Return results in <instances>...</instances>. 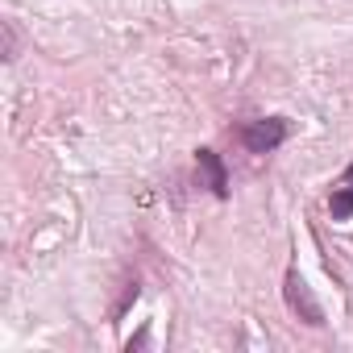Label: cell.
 I'll return each instance as SVG.
<instances>
[{
    "mask_svg": "<svg viewBox=\"0 0 353 353\" xmlns=\"http://www.w3.org/2000/svg\"><path fill=\"white\" fill-rule=\"evenodd\" d=\"M283 299H287V307L307 324V328H320L324 324V307L316 303V295H312V287H307V279L299 274V266H287V279H283Z\"/></svg>",
    "mask_w": 353,
    "mask_h": 353,
    "instance_id": "6da1fadb",
    "label": "cell"
},
{
    "mask_svg": "<svg viewBox=\"0 0 353 353\" xmlns=\"http://www.w3.org/2000/svg\"><path fill=\"white\" fill-rule=\"evenodd\" d=\"M287 137H291V121L287 117H262V121H250L241 129V141H245L250 154H274Z\"/></svg>",
    "mask_w": 353,
    "mask_h": 353,
    "instance_id": "7a4b0ae2",
    "label": "cell"
},
{
    "mask_svg": "<svg viewBox=\"0 0 353 353\" xmlns=\"http://www.w3.org/2000/svg\"><path fill=\"white\" fill-rule=\"evenodd\" d=\"M196 166H200V174H204V188H212L216 200H229V170H225L221 154L208 150V145H200V150H196Z\"/></svg>",
    "mask_w": 353,
    "mask_h": 353,
    "instance_id": "3957f363",
    "label": "cell"
},
{
    "mask_svg": "<svg viewBox=\"0 0 353 353\" xmlns=\"http://www.w3.org/2000/svg\"><path fill=\"white\" fill-rule=\"evenodd\" d=\"M328 212H332V221H349V216H353V188H349V183H341V188L328 196Z\"/></svg>",
    "mask_w": 353,
    "mask_h": 353,
    "instance_id": "277c9868",
    "label": "cell"
},
{
    "mask_svg": "<svg viewBox=\"0 0 353 353\" xmlns=\"http://www.w3.org/2000/svg\"><path fill=\"white\" fill-rule=\"evenodd\" d=\"M137 291H141V287H137V279H133V283H125V291H121V303L112 307V320H121V316H125V312L137 303Z\"/></svg>",
    "mask_w": 353,
    "mask_h": 353,
    "instance_id": "5b68a950",
    "label": "cell"
},
{
    "mask_svg": "<svg viewBox=\"0 0 353 353\" xmlns=\"http://www.w3.org/2000/svg\"><path fill=\"white\" fill-rule=\"evenodd\" d=\"M17 59V30H13V21H5V63H13Z\"/></svg>",
    "mask_w": 353,
    "mask_h": 353,
    "instance_id": "8992f818",
    "label": "cell"
},
{
    "mask_svg": "<svg viewBox=\"0 0 353 353\" xmlns=\"http://www.w3.org/2000/svg\"><path fill=\"white\" fill-rule=\"evenodd\" d=\"M145 341H150V328H141V332H137V336H129V341H125V349H129V353H133V349H141V345H145Z\"/></svg>",
    "mask_w": 353,
    "mask_h": 353,
    "instance_id": "52a82bcc",
    "label": "cell"
},
{
    "mask_svg": "<svg viewBox=\"0 0 353 353\" xmlns=\"http://www.w3.org/2000/svg\"><path fill=\"white\" fill-rule=\"evenodd\" d=\"M341 183H349V188H353V162L345 166V179H341Z\"/></svg>",
    "mask_w": 353,
    "mask_h": 353,
    "instance_id": "ba28073f",
    "label": "cell"
}]
</instances>
